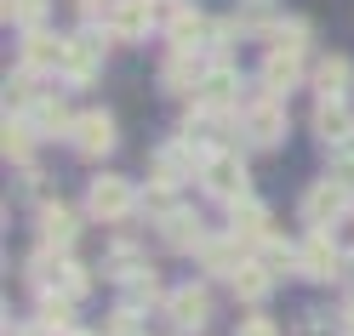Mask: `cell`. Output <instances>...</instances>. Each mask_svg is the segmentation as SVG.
I'll use <instances>...</instances> for the list:
<instances>
[{"instance_id": "cell-21", "label": "cell", "mask_w": 354, "mask_h": 336, "mask_svg": "<svg viewBox=\"0 0 354 336\" xmlns=\"http://www.w3.org/2000/svg\"><path fill=\"white\" fill-rule=\"evenodd\" d=\"M206 29H212V23H206L201 12H189V6H177V12H171V46H189V52H201V46H206V40H201Z\"/></svg>"}, {"instance_id": "cell-4", "label": "cell", "mask_w": 354, "mask_h": 336, "mask_svg": "<svg viewBox=\"0 0 354 336\" xmlns=\"http://www.w3.org/2000/svg\"><path fill=\"white\" fill-rule=\"evenodd\" d=\"M103 69V34H69L63 40V80H75V86H86Z\"/></svg>"}, {"instance_id": "cell-32", "label": "cell", "mask_w": 354, "mask_h": 336, "mask_svg": "<svg viewBox=\"0 0 354 336\" xmlns=\"http://www.w3.org/2000/svg\"><path fill=\"white\" fill-rule=\"evenodd\" d=\"M69 336H92V330H69Z\"/></svg>"}, {"instance_id": "cell-28", "label": "cell", "mask_w": 354, "mask_h": 336, "mask_svg": "<svg viewBox=\"0 0 354 336\" xmlns=\"http://www.w3.org/2000/svg\"><path fill=\"white\" fill-rule=\"evenodd\" d=\"M234 336H280V330H274L269 319H240V330H234Z\"/></svg>"}, {"instance_id": "cell-9", "label": "cell", "mask_w": 354, "mask_h": 336, "mask_svg": "<svg viewBox=\"0 0 354 336\" xmlns=\"http://www.w3.org/2000/svg\"><path fill=\"white\" fill-rule=\"evenodd\" d=\"M171 325L177 330H206V319H212V297L201 285H183V290H171Z\"/></svg>"}, {"instance_id": "cell-31", "label": "cell", "mask_w": 354, "mask_h": 336, "mask_svg": "<svg viewBox=\"0 0 354 336\" xmlns=\"http://www.w3.org/2000/svg\"><path fill=\"white\" fill-rule=\"evenodd\" d=\"M343 325H348V336H354V297H348V308H343Z\"/></svg>"}, {"instance_id": "cell-6", "label": "cell", "mask_w": 354, "mask_h": 336, "mask_svg": "<svg viewBox=\"0 0 354 336\" xmlns=\"http://www.w3.org/2000/svg\"><path fill=\"white\" fill-rule=\"evenodd\" d=\"M297 268H303L308 279H337V274H343V251L331 245L326 228H315V234L297 245Z\"/></svg>"}, {"instance_id": "cell-18", "label": "cell", "mask_w": 354, "mask_h": 336, "mask_svg": "<svg viewBox=\"0 0 354 336\" xmlns=\"http://www.w3.org/2000/svg\"><path fill=\"white\" fill-rule=\"evenodd\" d=\"M234 239H274L269 211H263L257 199H234Z\"/></svg>"}, {"instance_id": "cell-30", "label": "cell", "mask_w": 354, "mask_h": 336, "mask_svg": "<svg viewBox=\"0 0 354 336\" xmlns=\"http://www.w3.org/2000/svg\"><path fill=\"white\" fill-rule=\"evenodd\" d=\"M343 160H348V171H354V131L343 137Z\"/></svg>"}, {"instance_id": "cell-16", "label": "cell", "mask_w": 354, "mask_h": 336, "mask_svg": "<svg viewBox=\"0 0 354 336\" xmlns=\"http://www.w3.org/2000/svg\"><path fill=\"white\" fill-rule=\"evenodd\" d=\"M229 279H234V297L263 302V297H269V285H274V268H263V262H240Z\"/></svg>"}, {"instance_id": "cell-29", "label": "cell", "mask_w": 354, "mask_h": 336, "mask_svg": "<svg viewBox=\"0 0 354 336\" xmlns=\"http://www.w3.org/2000/svg\"><path fill=\"white\" fill-rule=\"evenodd\" d=\"M263 17H269V6H263V0H246V12H240L234 23H246V29H252V23H263Z\"/></svg>"}, {"instance_id": "cell-12", "label": "cell", "mask_w": 354, "mask_h": 336, "mask_svg": "<svg viewBox=\"0 0 354 336\" xmlns=\"http://www.w3.org/2000/svg\"><path fill=\"white\" fill-rule=\"evenodd\" d=\"M160 80H166V92H201V63H194V52L189 46H171Z\"/></svg>"}, {"instance_id": "cell-27", "label": "cell", "mask_w": 354, "mask_h": 336, "mask_svg": "<svg viewBox=\"0 0 354 336\" xmlns=\"http://www.w3.org/2000/svg\"><path fill=\"white\" fill-rule=\"evenodd\" d=\"M206 262H212V274H234V251H229V245H206Z\"/></svg>"}, {"instance_id": "cell-2", "label": "cell", "mask_w": 354, "mask_h": 336, "mask_svg": "<svg viewBox=\"0 0 354 336\" xmlns=\"http://www.w3.org/2000/svg\"><path fill=\"white\" fill-rule=\"evenodd\" d=\"M131 206H138V188L126 177H92V194H86V211L103 217V222H120Z\"/></svg>"}, {"instance_id": "cell-3", "label": "cell", "mask_w": 354, "mask_h": 336, "mask_svg": "<svg viewBox=\"0 0 354 336\" xmlns=\"http://www.w3.org/2000/svg\"><path fill=\"white\" fill-rule=\"evenodd\" d=\"M103 23H109L115 40H149V29H154V0H109Z\"/></svg>"}, {"instance_id": "cell-5", "label": "cell", "mask_w": 354, "mask_h": 336, "mask_svg": "<svg viewBox=\"0 0 354 336\" xmlns=\"http://www.w3.org/2000/svg\"><path fill=\"white\" fill-rule=\"evenodd\" d=\"M201 177H206V188L217 199H246V166H240V154H206L201 160Z\"/></svg>"}, {"instance_id": "cell-8", "label": "cell", "mask_w": 354, "mask_h": 336, "mask_svg": "<svg viewBox=\"0 0 354 336\" xmlns=\"http://www.w3.org/2000/svg\"><path fill=\"white\" fill-rule=\"evenodd\" d=\"M343 206H348V183H315L303 194V222H315V228H326L331 217H343Z\"/></svg>"}, {"instance_id": "cell-24", "label": "cell", "mask_w": 354, "mask_h": 336, "mask_svg": "<svg viewBox=\"0 0 354 336\" xmlns=\"http://www.w3.org/2000/svg\"><path fill=\"white\" fill-rule=\"evenodd\" d=\"M40 137V131L29 126V115L24 120H6V160H29V143Z\"/></svg>"}, {"instance_id": "cell-15", "label": "cell", "mask_w": 354, "mask_h": 336, "mask_svg": "<svg viewBox=\"0 0 354 336\" xmlns=\"http://www.w3.org/2000/svg\"><path fill=\"white\" fill-rule=\"evenodd\" d=\"M75 234H80L75 211H63V206H46V211H40V239H46V245L69 251V245H75Z\"/></svg>"}, {"instance_id": "cell-22", "label": "cell", "mask_w": 354, "mask_h": 336, "mask_svg": "<svg viewBox=\"0 0 354 336\" xmlns=\"http://www.w3.org/2000/svg\"><path fill=\"white\" fill-rule=\"evenodd\" d=\"M166 239L177 245V251H206L201 217H189V211H171V217H166Z\"/></svg>"}, {"instance_id": "cell-13", "label": "cell", "mask_w": 354, "mask_h": 336, "mask_svg": "<svg viewBox=\"0 0 354 336\" xmlns=\"http://www.w3.org/2000/svg\"><path fill=\"white\" fill-rule=\"evenodd\" d=\"M24 69H29V75H46V69H63V40H52V34H40V29H29V40H24Z\"/></svg>"}, {"instance_id": "cell-14", "label": "cell", "mask_w": 354, "mask_h": 336, "mask_svg": "<svg viewBox=\"0 0 354 336\" xmlns=\"http://www.w3.org/2000/svg\"><path fill=\"white\" fill-rule=\"evenodd\" d=\"M315 131L326 143H343L348 131H354V115L343 108V97H320V108H315Z\"/></svg>"}, {"instance_id": "cell-20", "label": "cell", "mask_w": 354, "mask_h": 336, "mask_svg": "<svg viewBox=\"0 0 354 336\" xmlns=\"http://www.w3.org/2000/svg\"><path fill=\"white\" fill-rule=\"evenodd\" d=\"M29 126L40 131V137H57V131H69L75 120H69V108H63L57 97H35V108H29Z\"/></svg>"}, {"instance_id": "cell-23", "label": "cell", "mask_w": 354, "mask_h": 336, "mask_svg": "<svg viewBox=\"0 0 354 336\" xmlns=\"http://www.w3.org/2000/svg\"><path fill=\"white\" fill-rule=\"evenodd\" d=\"M303 46H308V23H297V17L269 29V52H303Z\"/></svg>"}, {"instance_id": "cell-19", "label": "cell", "mask_w": 354, "mask_h": 336, "mask_svg": "<svg viewBox=\"0 0 354 336\" xmlns=\"http://www.w3.org/2000/svg\"><path fill=\"white\" fill-rule=\"evenodd\" d=\"M315 86H320V97H343L348 86H354V63H348V57H320Z\"/></svg>"}, {"instance_id": "cell-11", "label": "cell", "mask_w": 354, "mask_h": 336, "mask_svg": "<svg viewBox=\"0 0 354 336\" xmlns=\"http://www.w3.org/2000/svg\"><path fill=\"white\" fill-rule=\"evenodd\" d=\"M246 131H252V143H257V148H274V143H280V131H286V108H280L274 92H263V103L246 115Z\"/></svg>"}, {"instance_id": "cell-33", "label": "cell", "mask_w": 354, "mask_h": 336, "mask_svg": "<svg viewBox=\"0 0 354 336\" xmlns=\"http://www.w3.org/2000/svg\"><path fill=\"white\" fill-rule=\"evenodd\" d=\"M80 6H97V0H80Z\"/></svg>"}, {"instance_id": "cell-7", "label": "cell", "mask_w": 354, "mask_h": 336, "mask_svg": "<svg viewBox=\"0 0 354 336\" xmlns=\"http://www.w3.org/2000/svg\"><path fill=\"white\" fill-rule=\"evenodd\" d=\"M69 143H75V154L97 160V154H109V148H115V120H109L103 108H92V115H75V126H69Z\"/></svg>"}, {"instance_id": "cell-10", "label": "cell", "mask_w": 354, "mask_h": 336, "mask_svg": "<svg viewBox=\"0 0 354 336\" xmlns=\"http://www.w3.org/2000/svg\"><path fill=\"white\" fill-rule=\"evenodd\" d=\"M194 97H201V108L223 115V108H234V103H240V75L217 63V69H206V75H201V92H194Z\"/></svg>"}, {"instance_id": "cell-25", "label": "cell", "mask_w": 354, "mask_h": 336, "mask_svg": "<svg viewBox=\"0 0 354 336\" xmlns=\"http://www.w3.org/2000/svg\"><path fill=\"white\" fill-rule=\"evenodd\" d=\"M154 297H160V285H154V274H149V268H131V274H126V302L138 308V302H154Z\"/></svg>"}, {"instance_id": "cell-1", "label": "cell", "mask_w": 354, "mask_h": 336, "mask_svg": "<svg viewBox=\"0 0 354 336\" xmlns=\"http://www.w3.org/2000/svg\"><path fill=\"white\" fill-rule=\"evenodd\" d=\"M29 279H35L40 290H46V297H69V302H75L80 290H86V274H80V268L69 262V251H57V245H46V251L35 257Z\"/></svg>"}, {"instance_id": "cell-26", "label": "cell", "mask_w": 354, "mask_h": 336, "mask_svg": "<svg viewBox=\"0 0 354 336\" xmlns=\"http://www.w3.org/2000/svg\"><path fill=\"white\" fill-rule=\"evenodd\" d=\"M6 17L17 29H40V17H46V0H6Z\"/></svg>"}, {"instance_id": "cell-17", "label": "cell", "mask_w": 354, "mask_h": 336, "mask_svg": "<svg viewBox=\"0 0 354 336\" xmlns=\"http://www.w3.org/2000/svg\"><path fill=\"white\" fill-rule=\"evenodd\" d=\"M297 57L303 52H269V63H263V92H292L297 86Z\"/></svg>"}]
</instances>
